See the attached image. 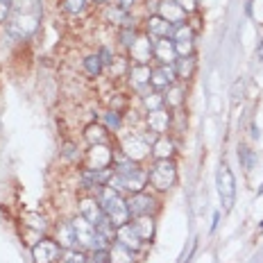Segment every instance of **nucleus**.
Listing matches in <instances>:
<instances>
[{
	"label": "nucleus",
	"mask_w": 263,
	"mask_h": 263,
	"mask_svg": "<svg viewBox=\"0 0 263 263\" xmlns=\"http://www.w3.org/2000/svg\"><path fill=\"white\" fill-rule=\"evenodd\" d=\"M62 256H64L62 263H89V259H86V254H84V252H80L78 248L62 252Z\"/></svg>",
	"instance_id": "nucleus-30"
},
{
	"label": "nucleus",
	"mask_w": 263,
	"mask_h": 263,
	"mask_svg": "<svg viewBox=\"0 0 263 263\" xmlns=\"http://www.w3.org/2000/svg\"><path fill=\"white\" fill-rule=\"evenodd\" d=\"M173 43L175 50H177V57H186V54H193V30H191L186 23L177 25L173 30Z\"/></svg>",
	"instance_id": "nucleus-6"
},
{
	"label": "nucleus",
	"mask_w": 263,
	"mask_h": 263,
	"mask_svg": "<svg viewBox=\"0 0 263 263\" xmlns=\"http://www.w3.org/2000/svg\"><path fill=\"white\" fill-rule=\"evenodd\" d=\"M64 9L68 14L78 16V14H82L86 9V0H64Z\"/></svg>",
	"instance_id": "nucleus-31"
},
{
	"label": "nucleus",
	"mask_w": 263,
	"mask_h": 263,
	"mask_svg": "<svg viewBox=\"0 0 263 263\" xmlns=\"http://www.w3.org/2000/svg\"><path fill=\"white\" fill-rule=\"evenodd\" d=\"M193 250H195V240H191L189 243V250H184V254H182V259H179V263H186L191 259V254H193Z\"/></svg>",
	"instance_id": "nucleus-38"
},
{
	"label": "nucleus",
	"mask_w": 263,
	"mask_h": 263,
	"mask_svg": "<svg viewBox=\"0 0 263 263\" xmlns=\"http://www.w3.org/2000/svg\"><path fill=\"white\" fill-rule=\"evenodd\" d=\"M259 195H263V184H261V189H259Z\"/></svg>",
	"instance_id": "nucleus-42"
},
{
	"label": "nucleus",
	"mask_w": 263,
	"mask_h": 263,
	"mask_svg": "<svg viewBox=\"0 0 263 263\" xmlns=\"http://www.w3.org/2000/svg\"><path fill=\"white\" fill-rule=\"evenodd\" d=\"M256 57H259V62H263V41L259 43V48H256Z\"/></svg>",
	"instance_id": "nucleus-40"
},
{
	"label": "nucleus",
	"mask_w": 263,
	"mask_h": 263,
	"mask_svg": "<svg viewBox=\"0 0 263 263\" xmlns=\"http://www.w3.org/2000/svg\"><path fill=\"white\" fill-rule=\"evenodd\" d=\"M116 243L125 245V248H129L132 252H136L141 245H143V240L139 238V234L134 232V227L127 222V224H123V227L116 229Z\"/></svg>",
	"instance_id": "nucleus-18"
},
{
	"label": "nucleus",
	"mask_w": 263,
	"mask_h": 263,
	"mask_svg": "<svg viewBox=\"0 0 263 263\" xmlns=\"http://www.w3.org/2000/svg\"><path fill=\"white\" fill-rule=\"evenodd\" d=\"M150 78H152V68L150 64H132L129 68V82L139 93H147V86H150Z\"/></svg>",
	"instance_id": "nucleus-9"
},
{
	"label": "nucleus",
	"mask_w": 263,
	"mask_h": 263,
	"mask_svg": "<svg viewBox=\"0 0 263 263\" xmlns=\"http://www.w3.org/2000/svg\"><path fill=\"white\" fill-rule=\"evenodd\" d=\"M116 7L125 9V12H129V9L134 7V0H116Z\"/></svg>",
	"instance_id": "nucleus-39"
},
{
	"label": "nucleus",
	"mask_w": 263,
	"mask_h": 263,
	"mask_svg": "<svg viewBox=\"0 0 263 263\" xmlns=\"http://www.w3.org/2000/svg\"><path fill=\"white\" fill-rule=\"evenodd\" d=\"M136 30L134 27H123V30H120V43H123L125 48H132V43L136 41Z\"/></svg>",
	"instance_id": "nucleus-32"
},
{
	"label": "nucleus",
	"mask_w": 263,
	"mask_h": 263,
	"mask_svg": "<svg viewBox=\"0 0 263 263\" xmlns=\"http://www.w3.org/2000/svg\"><path fill=\"white\" fill-rule=\"evenodd\" d=\"M98 54H100V59H102V64H114V62H116V57H114V52L111 50H109V48H100V52H98Z\"/></svg>",
	"instance_id": "nucleus-36"
},
{
	"label": "nucleus",
	"mask_w": 263,
	"mask_h": 263,
	"mask_svg": "<svg viewBox=\"0 0 263 263\" xmlns=\"http://www.w3.org/2000/svg\"><path fill=\"white\" fill-rule=\"evenodd\" d=\"M175 3H177L179 7H182L184 12H186V14H189V12H193V9L197 7V0H175Z\"/></svg>",
	"instance_id": "nucleus-37"
},
{
	"label": "nucleus",
	"mask_w": 263,
	"mask_h": 263,
	"mask_svg": "<svg viewBox=\"0 0 263 263\" xmlns=\"http://www.w3.org/2000/svg\"><path fill=\"white\" fill-rule=\"evenodd\" d=\"M243 98V80L234 82V89H232V102H238Z\"/></svg>",
	"instance_id": "nucleus-35"
},
{
	"label": "nucleus",
	"mask_w": 263,
	"mask_h": 263,
	"mask_svg": "<svg viewBox=\"0 0 263 263\" xmlns=\"http://www.w3.org/2000/svg\"><path fill=\"white\" fill-rule=\"evenodd\" d=\"M171 127V114L166 109H157V111H147V129L155 136H166Z\"/></svg>",
	"instance_id": "nucleus-12"
},
{
	"label": "nucleus",
	"mask_w": 263,
	"mask_h": 263,
	"mask_svg": "<svg viewBox=\"0 0 263 263\" xmlns=\"http://www.w3.org/2000/svg\"><path fill=\"white\" fill-rule=\"evenodd\" d=\"M152 57L159 59L161 64H175V59H177V50H175V43H173L171 36L152 41Z\"/></svg>",
	"instance_id": "nucleus-10"
},
{
	"label": "nucleus",
	"mask_w": 263,
	"mask_h": 263,
	"mask_svg": "<svg viewBox=\"0 0 263 263\" xmlns=\"http://www.w3.org/2000/svg\"><path fill=\"white\" fill-rule=\"evenodd\" d=\"M177 75H175V68L173 64H161L157 68H152V78H150V86L157 91H166L168 86L175 84Z\"/></svg>",
	"instance_id": "nucleus-7"
},
{
	"label": "nucleus",
	"mask_w": 263,
	"mask_h": 263,
	"mask_svg": "<svg viewBox=\"0 0 263 263\" xmlns=\"http://www.w3.org/2000/svg\"><path fill=\"white\" fill-rule=\"evenodd\" d=\"M96 200L100 202L105 216L114 222V227H116V229L129 222L132 216H129V209H127V202H125L123 197H120L116 191L111 189V186H102V189H98Z\"/></svg>",
	"instance_id": "nucleus-1"
},
{
	"label": "nucleus",
	"mask_w": 263,
	"mask_h": 263,
	"mask_svg": "<svg viewBox=\"0 0 263 263\" xmlns=\"http://www.w3.org/2000/svg\"><path fill=\"white\" fill-rule=\"evenodd\" d=\"M102 59H100V54H89V57L84 59V68H86V73L91 75V78H98V75L102 73Z\"/></svg>",
	"instance_id": "nucleus-28"
},
{
	"label": "nucleus",
	"mask_w": 263,
	"mask_h": 263,
	"mask_svg": "<svg viewBox=\"0 0 263 263\" xmlns=\"http://www.w3.org/2000/svg\"><path fill=\"white\" fill-rule=\"evenodd\" d=\"M14 12V0H0V23H7Z\"/></svg>",
	"instance_id": "nucleus-33"
},
{
	"label": "nucleus",
	"mask_w": 263,
	"mask_h": 263,
	"mask_svg": "<svg viewBox=\"0 0 263 263\" xmlns=\"http://www.w3.org/2000/svg\"><path fill=\"white\" fill-rule=\"evenodd\" d=\"M127 202V209H129V216H134V218H141V216H150L152 211L157 209V202H155V197H150L147 193H132L129 195V200H125Z\"/></svg>",
	"instance_id": "nucleus-5"
},
{
	"label": "nucleus",
	"mask_w": 263,
	"mask_h": 263,
	"mask_svg": "<svg viewBox=\"0 0 263 263\" xmlns=\"http://www.w3.org/2000/svg\"><path fill=\"white\" fill-rule=\"evenodd\" d=\"M238 159H240V163H243L245 171H252V168L256 166V155H254V150L248 147V145H238Z\"/></svg>",
	"instance_id": "nucleus-27"
},
{
	"label": "nucleus",
	"mask_w": 263,
	"mask_h": 263,
	"mask_svg": "<svg viewBox=\"0 0 263 263\" xmlns=\"http://www.w3.org/2000/svg\"><path fill=\"white\" fill-rule=\"evenodd\" d=\"M143 102H145V107H147V111H157V109H163V96L161 93H145L143 96Z\"/></svg>",
	"instance_id": "nucleus-29"
},
{
	"label": "nucleus",
	"mask_w": 263,
	"mask_h": 263,
	"mask_svg": "<svg viewBox=\"0 0 263 263\" xmlns=\"http://www.w3.org/2000/svg\"><path fill=\"white\" fill-rule=\"evenodd\" d=\"M70 224H73L75 229V236H78V245H82V248H93V238H96V227L84 220V218H75V220H70Z\"/></svg>",
	"instance_id": "nucleus-13"
},
{
	"label": "nucleus",
	"mask_w": 263,
	"mask_h": 263,
	"mask_svg": "<svg viewBox=\"0 0 263 263\" xmlns=\"http://www.w3.org/2000/svg\"><path fill=\"white\" fill-rule=\"evenodd\" d=\"M159 16L166 18L173 27L186 23V12L175 3V0H161V3H159Z\"/></svg>",
	"instance_id": "nucleus-11"
},
{
	"label": "nucleus",
	"mask_w": 263,
	"mask_h": 263,
	"mask_svg": "<svg viewBox=\"0 0 263 263\" xmlns=\"http://www.w3.org/2000/svg\"><path fill=\"white\" fill-rule=\"evenodd\" d=\"M147 182L155 186L157 191H168L177 182V166L173 159H157L155 166L147 171Z\"/></svg>",
	"instance_id": "nucleus-2"
},
{
	"label": "nucleus",
	"mask_w": 263,
	"mask_h": 263,
	"mask_svg": "<svg viewBox=\"0 0 263 263\" xmlns=\"http://www.w3.org/2000/svg\"><path fill=\"white\" fill-rule=\"evenodd\" d=\"M105 123H107L109 129H118L120 123H123V118H120L118 111H107V114H105Z\"/></svg>",
	"instance_id": "nucleus-34"
},
{
	"label": "nucleus",
	"mask_w": 263,
	"mask_h": 263,
	"mask_svg": "<svg viewBox=\"0 0 263 263\" xmlns=\"http://www.w3.org/2000/svg\"><path fill=\"white\" fill-rule=\"evenodd\" d=\"M107 21H114V23H118L123 27H134V18L129 16V12H125V9H120V7H109Z\"/></svg>",
	"instance_id": "nucleus-25"
},
{
	"label": "nucleus",
	"mask_w": 263,
	"mask_h": 263,
	"mask_svg": "<svg viewBox=\"0 0 263 263\" xmlns=\"http://www.w3.org/2000/svg\"><path fill=\"white\" fill-rule=\"evenodd\" d=\"M109 261L111 263H134V252L120 243H114L109 248Z\"/></svg>",
	"instance_id": "nucleus-23"
},
{
	"label": "nucleus",
	"mask_w": 263,
	"mask_h": 263,
	"mask_svg": "<svg viewBox=\"0 0 263 263\" xmlns=\"http://www.w3.org/2000/svg\"><path fill=\"white\" fill-rule=\"evenodd\" d=\"M80 216L84 218V220H89L93 227H96L98 222L105 218V211H102V206H100V202L96 200V197H86V200H82L80 202Z\"/></svg>",
	"instance_id": "nucleus-16"
},
{
	"label": "nucleus",
	"mask_w": 263,
	"mask_h": 263,
	"mask_svg": "<svg viewBox=\"0 0 263 263\" xmlns=\"http://www.w3.org/2000/svg\"><path fill=\"white\" fill-rule=\"evenodd\" d=\"M114 163V152L105 143L91 145L89 150V168H111Z\"/></svg>",
	"instance_id": "nucleus-14"
},
{
	"label": "nucleus",
	"mask_w": 263,
	"mask_h": 263,
	"mask_svg": "<svg viewBox=\"0 0 263 263\" xmlns=\"http://www.w3.org/2000/svg\"><path fill=\"white\" fill-rule=\"evenodd\" d=\"M173 30L175 27L168 23L166 18H161L159 14L147 18V36H152V39H166V36H173Z\"/></svg>",
	"instance_id": "nucleus-17"
},
{
	"label": "nucleus",
	"mask_w": 263,
	"mask_h": 263,
	"mask_svg": "<svg viewBox=\"0 0 263 263\" xmlns=\"http://www.w3.org/2000/svg\"><path fill=\"white\" fill-rule=\"evenodd\" d=\"M218 220H220V213L216 211V213H213V224H211V229H216V227H218Z\"/></svg>",
	"instance_id": "nucleus-41"
},
{
	"label": "nucleus",
	"mask_w": 263,
	"mask_h": 263,
	"mask_svg": "<svg viewBox=\"0 0 263 263\" xmlns=\"http://www.w3.org/2000/svg\"><path fill=\"white\" fill-rule=\"evenodd\" d=\"M163 102H166L168 107H182V102H184V89L179 84L168 86L166 96H163Z\"/></svg>",
	"instance_id": "nucleus-26"
},
{
	"label": "nucleus",
	"mask_w": 263,
	"mask_h": 263,
	"mask_svg": "<svg viewBox=\"0 0 263 263\" xmlns=\"http://www.w3.org/2000/svg\"><path fill=\"white\" fill-rule=\"evenodd\" d=\"M134 232L139 234V238L143 240V243H147V240H152V236H155V220H152L150 216H141L134 220Z\"/></svg>",
	"instance_id": "nucleus-21"
},
{
	"label": "nucleus",
	"mask_w": 263,
	"mask_h": 263,
	"mask_svg": "<svg viewBox=\"0 0 263 263\" xmlns=\"http://www.w3.org/2000/svg\"><path fill=\"white\" fill-rule=\"evenodd\" d=\"M129 52H132L134 64H150V57H152V41H150V36H136V41L132 43Z\"/></svg>",
	"instance_id": "nucleus-15"
},
{
	"label": "nucleus",
	"mask_w": 263,
	"mask_h": 263,
	"mask_svg": "<svg viewBox=\"0 0 263 263\" xmlns=\"http://www.w3.org/2000/svg\"><path fill=\"white\" fill-rule=\"evenodd\" d=\"M62 256V245L52 238H41L39 243L32 248V259L34 263H54Z\"/></svg>",
	"instance_id": "nucleus-4"
},
{
	"label": "nucleus",
	"mask_w": 263,
	"mask_h": 263,
	"mask_svg": "<svg viewBox=\"0 0 263 263\" xmlns=\"http://www.w3.org/2000/svg\"><path fill=\"white\" fill-rule=\"evenodd\" d=\"M57 243L62 245L64 250H73L78 248V236H75V229L70 222H66L59 227V236H57Z\"/></svg>",
	"instance_id": "nucleus-22"
},
{
	"label": "nucleus",
	"mask_w": 263,
	"mask_h": 263,
	"mask_svg": "<svg viewBox=\"0 0 263 263\" xmlns=\"http://www.w3.org/2000/svg\"><path fill=\"white\" fill-rule=\"evenodd\" d=\"M84 139L89 141L91 145H100L107 141V127H102V125H89V127L84 129Z\"/></svg>",
	"instance_id": "nucleus-24"
},
{
	"label": "nucleus",
	"mask_w": 263,
	"mask_h": 263,
	"mask_svg": "<svg viewBox=\"0 0 263 263\" xmlns=\"http://www.w3.org/2000/svg\"><path fill=\"white\" fill-rule=\"evenodd\" d=\"M218 195H220L222 209H232L234 200H236V179H234V173L227 163H220V168H218Z\"/></svg>",
	"instance_id": "nucleus-3"
},
{
	"label": "nucleus",
	"mask_w": 263,
	"mask_h": 263,
	"mask_svg": "<svg viewBox=\"0 0 263 263\" xmlns=\"http://www.w3.org/2000/svg\"><path fill=\"white\" fill-rule=\"evenodd\" d=\"M150 155L155 159H173V155H175L173 141L168 139V136H157L155 143L150 147Z\"/></svg>",
	"instance_id": "nucleus-20"
},
{
	"label": "nucleus",
	"mask_w": 263,
	"mask_h": 263,
	"mask_svg": "<svg viewBox=\"0 0 263 263\" xmlns=\"http://www.w3.org/2000/svg\"><path fill=\"white\" fill-rule=\"evenodd\" d=\"M96 3H107V0H96Z\"/></svg>",
	"instance_id": "nucleus-43"
},
{
	"label": "nucleus",
	"mask_w": 263,
	"mask_h": 263,
	"mask_svg": "<svg viewBox=\"0 0 263 263\" xmlns=\"http://www.w3.org/2000/svg\"><path fill=\"white\" fill-rule=\"evenodd\" d=\"M114 171L111 168H86L84 173H82V184H84V189H102V186L109 184V179H111Z\"/></svg>",
	"instance_id": "nucleus-8"
},
{
	"label": "nucleus",
	"mask_w": 263,
	"mask_h": 263,
	"mask_svg": "<svg viewBox=\"0 0 263 263\" xmlns=\"http://www.w3.org/2000/svg\"><path fill=\"white\" fill-rule=\"evenodd\" d=\"M175 68V75H177V80H191L195 73V57L193 54H186V57H177L173 64Z\"/></svg>",
	"instance_id": "nucleus-19"
}]
</instances>
